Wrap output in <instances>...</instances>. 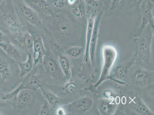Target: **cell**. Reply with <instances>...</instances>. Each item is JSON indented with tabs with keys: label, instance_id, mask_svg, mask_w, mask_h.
I'll return each mask as SVG.
<instances>
[{
	"label": "cell",
	"instance_id": "obj_10",
	"mask_svg": "<svg viewBox=\"0 0 154 115\" xmlns=\"http://www.w3.org/2000/svg\"><path fill=\"white\" fill-rule=\"evenodd\" d=\"M9 70L7 63L0 60V79L5 80L9 75Z\"/></svg>",
	"mask_w": 154,
	"mask_h": 115
},
{
	"label": "cell",
	"instance_id": "obj_9",
	"mask_svg": "<svg viewBox=\"0 0 154 115\" xmlns=\"http://www.w3.org/2000/svg\"><path fill=\"white\" fill-rule=\"evenodd\" d=\"M45 61L46 69L47 71L52 75H55L57 71V64L51 58H46Z\"/></svg>",
	"mask_w": 154,
	"mask_h": 115
},
{
	"label": "cell",
	"instance_id": "obj_3",
	"mask_svg": "<svg viewBox=\"0 0 154 115\" xmlns=\"http://www.w3.org/2000/svg\"><path fill=\"white\" fill-rule=\"evenodd\" d=\"M28 55L27 59L26 62L22 63L20 64V77L27 75L32 70L34 64L32 56L30 54H28Z\"/></svg>",
	"mask_w": 154,
	"mask_h": 115
},
{
	"label": "cell",
	"instance_id": "obj_8",
	"mask_svg": "<svg viewBox=\"0 0 154 115\" xmlns=\"http://www.w3.org/2000/svg\"><path fill=\"white\" fill-rule=\"evenodd\" d=\"M73 107L79 110H84L89 109L91 105V101L89 99H85L74 103Z\"/></svg>",
	"mask_w": 154,
	"mask_h": 115
},
{
	"label": "cell",
	"instance_id": "obj_16",
	"mask_svg": "<svg viewBox=\"0 0 154 115\" xmlns=\"http://www.w3.org/2000/svg\"><path fill=\"white\" fill-rule=\"evenodd\" d=\"M144 0H129L131 5L135 8L139 9L141 5Z\"/></svg>",
	"mask_w": 154,
	"mask_h": 115
},
{
	"label": "cell",
	"instance_id": "obj_11",
	"mask_svg": "<svg viewBox=\"0 0 154 115\" xmlns=\"http://www.w3.org/2000/svg\"><path fill=\"white\" fill-rule=\"evenodd\" d=\"M0 47L8 54H13L17 52L15 47L9 42H0Z\"/></svg>",
	"mask_w": 154,
	"mask_h": 115
},
{
	"label": "cell",
	"instance_id": "obj_15",
	"mask_svg": "<svg viewBox=\"0 0 154 115\" xmlns=\"http://www.w3.org/2000/svg\"><path fill=\"white\" fill-rule=\"evenodd\" d=\"M68 2V0H54V5L57 8H64Z\"/></svg>",
	"mask_w": 154,
	"mask_h": 115
},
{
	"label": "cell",
	"instance_id": "obj_22",
	"mask_svg": "<svg viewBox=\"0 0 154 115\" xmlns=\"http://www.w3.org/2000/svg\"><path fill=\"white\" fill-rule=\"evenodd\" d=\"M2 0H0V4L2 2Z\"/></svg>",
	"mask_w": 154,
	"mask_h": 115
},
{
	"label": "cell",
	"instance_id": "obj_5",
	"mask_svg": "<svg viewBox=\"0 0 154 115\" xmlns=\"http://www.w3.org/2000/svg\"><path fill=\"white\" fill-rule=\"evenodd\" d=\"M33 95L29 91H23L20 92L17 97V101L20 104H23L29 103L32 100Z\"/></svg>",
	"mask_w": 154,
	"mask_h": 115
},
{
	"label": "cell",
	"instance_id": "obj_7",
	"mask_svg": "<svg viewBox=\"0 0 154 115\" xmlns=\"http://www.w3.org/2000/svg\"><path fill=\"white\" fill-rule=\"evenodd\" d=\"M59 61L64 74L68 75L70 71V64L68 59L65 56L61 55L59 57Z\"/></svg>",
	"mask_w": 154,
	"mask_h": 115
},
{
	"label": "cell",
	"instance_id": "obj_6",
	"mask_svg": "<svg viewBox=\"0 0 154 115\" xmlns=\"http://www.w3.org/2000/svg\"><path fill=\"white\" fill-rule=\"evenodd\" d=\"M18 41L20 46L25 48H31L33 46L34 42L31 36L29 34H26L20 36Z\"/></svg>",
	"mask_w": 154,
	"mask_h": 115
},
{
	"label": "cell",
	"instance_id": "obj_18",
	"mask_svg": "<svg viewBox=\"0 0 154 115\" xmlns=\"http://www.w3.org/2000/svg\"><path fill=\"white\" fill-rule=\"evenodd\" d=\"M121 1L122 0H111L109 6L110 9L111 10L114 9Z\"/></svg>",
	"mask_w": 154,
	"mask_h": 115
},
{
	"label": "cell",
	"instance_id": "obj_1",
	"mask_svg": "<svg viewBox=\"0 0 154 115\" xmlns=\"http://www.w3.org/2000/svg\"><path fill=\"white\" fill-rule=\"evenodd\" d=\"M154 2L152 0L147 1L143 6L142 12V26L149 23L153 26Z\"/></svg>",
	"mask_w": 154,
	"mask_h": 115
},
{
	"label": "cell",
	"instance_id": "obj_12",
	"mask_svg": "<svg viewBox=\"0 0 154 115\" xmlns=\"http://www.w3.org/2000/svg\"><path fill=\"white\" fill-rule=\"evenodd\" d=\"M46 97L47 100L51 104L56 105L59 102V99L51 92H47L46 94Z\"/></svg>",
	"mask_w": 154,
	"mask_h": 115
},
{
	"label": "cell",
	"instance_id": "obj_21",
	"mask_svg": "<svg viewBox=\"0 0 154 115\" xmlns=\"http://www.w3.org/2000/svg\"><path fill=\"white\" fill-rule=\"evenodd\" d=\"M76 0H68V3L70 5H72L75 2Z\"/></svg>",
	"mask_w": 154,
	"mask_h": 115
},
{
	"label": "cell",
	"instance_id": "obj_17",
	"mask_svg": "<svg viewBox=\"0 0 154 115\" xmlns=\"http://www.w3.org/2000/svg\"><path fill=\"white\" fill-rule=\"evenodd\" d=\"M40 114L41 115L50 114V112L47 105H43L40 110Z\"/></svg>",
	"mask_w": 154,
	"mask_h": 115
},
{
	"label": "cell",
	"instance_id": "obj_20",
	"mask_svg": "<svg viewBox=\"0 0 154 115\" xmlns=\"http://www.w3.org/2000/svg\"><path fill=\"white\" fill-rule=\"evenodd\" d=\"M57 113L58 115H64L65 112H64V111L62 108H60L57 110Z\"/></svg>",
	"mask_w": 154,
	"mask_h": 115
},
{
	"label": "cell",
	"instance_id": "obj_19",
	"mask_svg": "<svg viewBox=\"0 0 154 115\" xmlns=\"http://www.w3.org/2000/svg\"><path fill=\"white\" fill-rule=\"evenodd\" d=\"M86 3L92 7H97L98 2L97 0H84Z\"/></svg>",
	"mask_w": 154,
	"mask_h": 115
},
{
	"label": "cell",
	"instance_id": "obj_4",
	"mask_svg": "<svg viewBox=\"0 0 154 115\" xmlns=\"http://www.w3.org/2000/svg\"><path fill=\"white\" fill-rule=\"evenodd\" d=\"M72 5V10L74 14L77 17H81L83 16L85 13L86 9L82 0H76Z\"/></svg>",
	"mask_w": 154,
	"mask_h": 115
},
{
	"label": "cell",
	"instance_id": "obj_13",
	"mask_svg": "<svg viewBox=\"0 0 154 115\" xmlns=\"http://www.w3.org/2000/svg\"><path fill=\"white\" fill-rule=\"evenodd\" d=\"M82 48L80 47H74L71 48L67 51V54L74 57H77L82 52Z\"/></svg>",
	"mask_w": 154,
	"mask_h": 115
},
{
	"label": "cell",
	"instance_id": "obj_23",
	"mask_svg": "<svg viewBox=\"0 0 154 115\" xmlns=\"http://www.w3.org/2000/svg\"><path fill=\"white\" fill-rule=\"evenodd\" d=\"M97 1H98V0H97Z\"/></svg>",
	"mask_w": 154,
	"mask_h": 115
},
{
	"label": "cell",
	"instance_id": "obj_14",
	"mask_svg": "<svg viewBox=\"0 0 154 115\" xmlns=\"http://www.w3.org/2000/svg\"><path fill=\"white\" fill-rule=\"evenodd\" d=\"M76 89V86L74 82H71L68 83L64 88V90L68 93H72Z\"/></svg>",
	"mask_w": 154,
	"mask_h": 115
},
{
	"label": "cell",
	"instance_id": "obj_2",
	"mask_svg": "<svg viewBox=\"0 0 154 115\" xmlns=\"http://www.w3.org/2000/svg\"><path fill=\"white\" fill-rule=\"evenodd\" d=\"M20 9L25 17L32 24L36 25L40 23V21L37 14L29 7L22 5Z\"/></svg>",
	"mask_w": 154,
	"mask_h": 115
}]
</instances>
